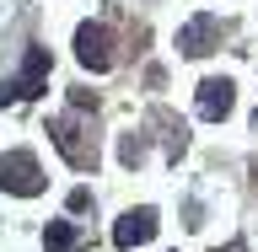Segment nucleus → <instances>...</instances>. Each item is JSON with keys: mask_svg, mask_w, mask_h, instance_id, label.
<instances>
[{"mask_svg": "<svg viewBox=\"0 0 258 252\" xmlns=\"http://www.w3.org/2000/svg\"><path fill=\"white\" fill-rule=\"evenodd\" d=\"M48 64H54V59H48V48H27V59H22V75L11 80V86H16V97H38V92H43Z\"/></svg>", "mask_w": 258, "mask_h": 252, "instance_id": "obj_7", "label": "nucleus"}, {"mask_svg": "<svg viewBox=\"0 0 258 252\" xmlns=\"http://www.w3.org/2000/svg\"><path fill=\"white\" fill-rule=\"evenodd\" d=\"M76 59L86 64V70H97V75L113 64V38H108L102 22H86V27L76 32Z\"/></svg>", "mask_w": 258, "mask_h": 252, "instance_id": "obj_4", "label": "nucleus"}, {"mask_svg": "<svg viewBox=\"0 0 258 252\" xmlns=\"http://www.w3.org/2000/svg\"><path fill=\"white\" fill-rule=\"evenodd\" d=\"M70 247H76V225H70V220H48L43 252H70Z\"/></svg>", "mask_w": 258, "mask_h": 252, "instance_id": "obj_8", "label": "nucleus"}, {"mask_svg": "<svg viewBox=\"0 0 258 252\" xmlns=\"http://www.w3.org/2000/svg\"><path fill=\"white\" fill-rule=\"evenodd\" d=\"M177 48H183L188 59H199V54H210V48H221V16H210V11L188 16L183 32H177Z\"/></svg>", "mask_w": 258, "mask_h": 252, "instance_id": "obj_3", "label": "nucleus"}, {"mask_svg": "<svg viewBox=\"0 0 258 252\" xmlns=\"http://www.w3.org/2000/svg\"><path fill=\"white\" fill-rule=\"evenodd\" d=\"M0 188H6V193H22V199L43 193V166H38V156H32V150L0 156Z\"/></svg>", "mask_w": 258, "mask_h": 252, "instance_id": "obj_2", "label": "nucleus"}, {"mask_svg": "<svg viewBox=\"0 0 258 252\" xmlns=\"http://www.w3.org/2000/svg\"><path fill=\"white\" fill-rule=\"evenodd\" d=\"M231 108H237V86H231L226 75L199 80V118H226Z\"/></svg>", "mask_w": 258, "mask_h": 252, "instance_id": "obj_5", "label": "nucleus"}, {"mask_svg": "<svg viewBox=\"0 0 258 252\" xmlns=\"http://www.w3.org/2000/svg\"><path fill=\"white\" fill-rule=\"evenodd\" d=\"M118 156H124V166H140L145 161V140L140 134H124V140H118Z\"/></svg>", "mask_w": 258, "mask_h": 252, "instance_id": "obj_9", "label": "nucleus"}, {"mask_svg": "<svg viewBox=\"0 0 258 252\" xmlns=\"http://www.w3.org/2000/svg\"><path fill=\"white\" fill-rule=\"evenodd\" d=\"M48 134H54V145L64 150V161H70L76 172H92V166H97V140L81 129V118H76V113L54 118V129H48Z\"/></svg>", "mask_w": 258, "mask_h": 252, "instance_id": "obj_1", "label": "nucleus"}, {"mask_svg": "<svg viewBox=\"0 0 258 252\" xmlns=\"http://www.w3.org/2000/svg\"><path fill=\"white\" fill-rule=\"evenodd\" d=\"M86 209H92V193L76 188V193H70V215H86Z\"/></svg>", "mask_w": 258, "mask_h": 252, "instance_id": "obj_10", "label": "nucleus"}, {"mask_svg": "<svg viewBox=\"0 0 258 252\" xmlns=\"http://www.w3.org/2000/svg\"><path fill=\"white\" fill-rule=\"evenodd\" d=\"M156 236V209L145 204V209H129L124 220L113 225V247H140V241Z\"/></svg>", "mask_w": 258, "mask_h": 252, "instance_id": "obj_6", "label": "nucleus"}, {"mask_svg": "<svg viewBox=\"0 0 258 252\" xmlns=\"http://www.w3.org/2000/svg\"><path fill=\"white\" fill-rule=\"evenodd\" d=\"M253 172H258V161H253Z\"/></svg>", "mask_w": 258, "mask_h": 252, "instance_id": "obj_11", "label": "nucleus"}]
</instances>
